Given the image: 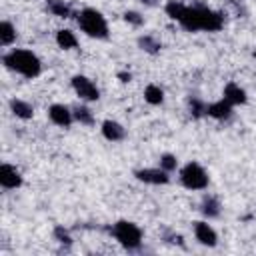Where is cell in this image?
Segmentation results:
<instances>
[{"label":"cell","instance_id":"6da1fadb","mask_svg":"<svg viewBox=\"0 0 256 256\" xmlns=\"http://www.w3.org/2000/svg\"><path fill=\"white\" fill-rule=\"evenodd\" d=\"M2 60L10 70H16L18 74H22L26 78H36L42 70L38 56L30 50H12V52L4 54Z\"/></svg>","mask_w":256,"mask_h":256},{"label":"cell","instance_id":"7a4b0ae2","mask_svg":"<svg viewBox=\"0 0 256 256\" xmlns=\"http://www.w3.org/2000/svg\"><path fill=\"white\" fill-rule=\"evenodd\" d=\"M78 24H80L82 32H86L90 38H106L108 36L106 18L94 8H84L78 14Z\"/></svg>","mask_w":256,"mask_h":256},{"label":"cell","instance_id":"3957f363","mask_svg":"<svg viewBox=\"0 0 256 256\" xmlns=\"http://www.w3.org/2000/svg\"><path fill=\"white\" fill-rule=\"evenodd\" d=\"M112 234L114 238L128 250H134L140 246L142 242V232L140 228L134 224V222H128V220H118L114 226H112Z\"/></svg>","mask_w":256,"mask_h":256},{"label":"cell","instance_id":"277c9868","mask_svg":"<svg viewBox=\"0 0 256 256\" xmlns=\"http://www.w3.org/2000/svg\"><path fill=\"white\" fill-rule=\"evenodd\" d=\"M180 182L188 190H204L208 186V174L198 162H188L180 170Z\"/></svg>","mask_w":256,"mask_h":256},{"label":"cell","instance_id":"5b68a950","mask_svg":"<svg viewBox=\"0 0 256 256\" xmlns=\"http://www.w3.org/2000/svg\"><path fill=\"white\" fill-rule=\"evenodd\" d=\"M72 88L76 90V94H78L82 100H90V102H94V100L100 98V92H98L96 84H94L90 78L82 76V74H76V76L72 78Z\"/></svg>","mask_w":256,"mask_h":256},{"label":"cell","instance_id":"8992f818","mask_svg":"<svg viewBox=\"0 0 256 256\" xmlns=\"http://www.w3.org/2000/svg\"><path fill=\"white\" fill-rule=\"evenodd\" d=\"M198 16H200V30H208V32H216L224 26V18L222 14L206 8V6H198Z\"/></svg>","mask_w":256,"mask_h":256},{"label":"cell","instance_id":"52a82bcc","mask_svg":"<svg viewBox=\"0 0 256 256\" xmlns=\"http://www.w3.org/2000/svg\"><path fill=\"white\" fill-rule=\"evenodd\" d=\"M134 176L146 184H166L170 180L164 168H142V170H136Z\"/></svg>","mask_w":256,"mask_h":256},{"label":"cell","instance_id":"ba28073f","mask_svg":"<svg viewBox=\"0 0 256 256\" xmlns=\"http://www.w3.org/2000/svg\"><path fill=\"white\" fill-rule=\"evenodd\" d=\"M194 234H196V240L204 246H216L218 242V236L208 222H194Z\"/></svg>","mask_w":256,"mask_h":256},{"label":"cell","instance_id":"9c48e42d","mask_svg":"<svg viewBox=\"0 0 256 256\" xmlns=\"http://www.w3.org/2000/svg\"><path fill=\"white\" fill-rule=\"evenodd\" d=\"M48 116H50V120L54 122V124H58V126H70V122H72V118H74V114L64 106V104H52L50 108H48Z\"/></svg>","mask_w":256,"mask_h":256},{"label":"cell","instance_id":"30bf717a","mask_svg":"<svg viewBox=\"0 0 256 256\" xmlns=\"http://www.w3.org/2000/svg\"><path fill=\"white\" fill-rule=\"evenodd\" d=\"M0 184L4 188H18L22 184V176H20V172L14 166L2 164L0 166Z\"/></svg>","mask_w":256,"mask_h":256},{"label":"cell","instance_id":"8fae6325","mask_svg":"<svg viewBox=\"0 0 256 256\" xmlns=\"http://www.w3.org/2000/svg\"><path fill=\"white\" fill-rule=\"evenodd\" d=\"M182 24V28H186L188 32H196L200 30V16H198V6H186L182 18L178 20Z\"/></svg>","mask_w":256,"mask_h":256},{"label":"cell","instance_id":"7c38bea8","mask_svg":"<svg viewBox=\"0 0 256 256\" xmlns=\"http://www.w3.org/2000/svg\"><path fill=\"white\" fill-rule=\"evenodd\" d=\"M206 114L216 118V120H226L230 118L232 114V104L228 100H218V102H212L210 106H206Z\"/></svg>","mask_w":256,"mask_h":256},{"label":"cell","instance_id":"4fadbf2b","mask_svg":"<svg viewBox=\"0 0 256 256\" xmlns=\"http://www.w3.org/2000/svg\"><path fill=\"white\" fill-rule=\"evenodd\" d=\"M102 134H104L106 140L118 142V140L124 138V128H122V124H118L114 120H104L102 122Z\"/></svg>","mask_w":256,"mask_h":256},{"label":"cell","instance_id":"5bb4252c","mask_svg":"<svg viewBox=\"0 0 256 256\" xmlns=\"http://www.w3.org/2000/svg\"><path fill=\"white\" fill-rule=\"evenodd\" d=\"M224 100H228L230 104H244L246 102V92L244 88H240L234 82H228L224 86Z\"/></svg>","mask_w":256,"mask_h":256},{"label":"cell","instance_id":"9a60e30c","mask_svg":"<svg viewBox=\"0 0 256 256\" xmlns=\"http://www.w3.org/2000/svg\"><path fill=\"white\" fill-rule=\"evenodd\" d=\"M10 110H12V114H14V116H18V118H22V120L32 118V114H34V108H32L28 102L18 100V98L10 100Z\"/></svg>","mask_w":256,"mask_h":256},{"label":"cell","instance_id":"2e32d148","mask_svg":"<svg viewBox=\"0 0 256 256\" xmlns=\"http://www.w3.org/2000/svg\"><path fill=\"white\" fill-rule=\"evenodd\" d=\"M200 212L206 216V218H216L220 214V202L218 198L214 196H204L202 198V204H200Z\"/></svg>","mask_w":256,"mask_h":256},{"label":"cell","instance_id":"e0dca14e","mask_svg":"<svg viewBox=\"0 0 256 256\" xmlns=\"http://www.w3.org/2000/svg\"><path fill=\"white\" fill-rule=\"evenodd\" d=\"M138 46H140L144 52H148V54H158L160 48H162V42L156 40L154 36L146 34V36H140V38H138Z\"/></svg>","mask_w":256,"mask_h":256},{"label":"cell","instance_id":"ac0fdd59","mask_svg":"<svg viewBox=\"0 0 256 256\" xmlns=\"http://www.w3.org/2000/svg\"><path fill=\"white\" fill-rule=\"evenodd\" d=\"M56 42H58V46L64 48V50H72V48H76V44H78L76 36H74L70 30H58V32H56Z\"/></svg>","mask_w":256,"mask_h":256},{"label":"cell","instance_id":"d6986e66","mask_svg":"<svg viewBox=\"0 0 256 256\" xmlns=\"http://www.w3.org/2000/svg\"><path fill=\"white\" fill-rule=\"evenodd\" d=\"M144 98H146V102H148V104L158 106V104H162V102H164V92H162V88H160V86H156V84H148V86H146V90H144Z\"/></svg>","mask_w":256,"mask_h":256},{"label":"cell","instance_id":"ffe728a7","mask_svg":"<svg viewBox=\"0 0 256 256\" xmlns=\"http://www.w3.org/2000/svg\"><path fill=\"white\" fill-rule=\"evenodd\" d=\"M48 4V10L54 14V16H60V18H70L72 16V10L68 4H64V0H46Z\"/></svg>","mask_w":256,"mask_h":256},{"label":"cell","instance_id":"44dd1931","mask_svg":"<svg viewBox=\"0 0 256 256\" xmlns=\"http://www.w3.org/2000/svg\"><path fill=\"white\" fill-rule=\"evenodd\" d=\"M14 40H16V30H14V26H12L8 20H4V22L0 24V42H2L4 46H10Z\"/></svg>","mask_w":256,"mask_h":256},{"label":"cell","instance_id":"7402d4cb","mask_svg":"<svg viewBox=\"0 0 256 256\" xmlns=\"http://www.w3.org/2000/svg\"><path fill=\"white\" fill-rule=\"evenodd\" d=\"M166 14L172 18V20H180L182 18V14H184V10H186V6L184 4H180V2H176V0H170L168 4H166Z\"/></svg>","mask_w":256,"mask_h":256},{"label":"cell","instance_id":"603a6c76","mask_svg":"<svg viewBox=\"0 0 256 256\" xmlns=\"http://www.w3.org/2000/svg\"><path fill=\"white\" fill-rule=\"evenodd\" d=\"M74 118H76L80 124H86V126H92V124H94V116H92V112H90L86 106H78V108L74 110Z\"/></svg>","mask_w":256,"mask_h":256},{"label":"cell","instance_id":"cb8c5ba5","mask_svg":"<svg viewBox=\"0 0 256 256\" xmlns=\"http://www.w3.org/2000/svg\"><path fill=\"white\" fill-rule=\"evenodd\" d=\"M188 110H190V114H192L194 118H200L202 114H206V106H204V102L198 100V98H190V100H188Z\"/></svg>","mask_w":256,"mask_h":256},{"label":"cell","instance_id":"d4e9b609","mask_svg":"<svg viewBox=\"0 0 256 256\" xmlns=\"http://www.w3.org/2000/svg\"><path fill=\"white\" fill-rule=\"evenodd\" d=\"M176 166H178L176 156H172V154H162V156H160V168H164L166 172L176 170Z\"/></svg>","mask_w":256,"mask_h":256},{"label":"cell","instance_id":"484cf974","mask_svg":"<svg viewBox=\"0 0 256 256\" xmlns=\"http://www.w3.org/2000/svg\"><path fill=\"white\" fill-rule=\"evenodd\" d=\"M54 238L60 242V244H66V246H70L72 244V238H70V234L62 228V226H56L54 228Z\"/></svg>","mask_w":256,"mask_h":256},{"label":"cell","instance_id":"4316f807","mask_svg":"<svg viewBox=\"0 0 256 256\" xmlns=\"http://www.w3.org/2000/svg\"><path fill=\"white\" fill-rule=\"evenodd\" d=\"M124 20H126V22H130L132 26H142V22H144V18H142L138 12H134V10L124 12Z\"/></svg>","mask_w":256,"mask_h":256},{"label":"cell","instance_id":"83f0119b","mask_svg":"<svg viewBox=\"0 0 256 256\" xmlns=\"http://www.w3.org/2000/svg\"><path fill=\"white\" fill-rule=\"evenodd\" d=\"M118 78H120L122 82H130L132 76H130V72H118Z\"/></svg>","mask_w":256,"mask_h":256},{"label":"cell","instance_id":"f1b7e54d","mask_svg":"<svg viewBox=\"0 0 256 256\" xmlns=\"http://www.w3.org/2000/svg\"><path fill=\"white\" fill-rule=\"evenodd\" d=\"M140 2H144L146 6H156L158 4V0H140Z\"/></svg>","mask_w":256,"mask_h":256},{"label":"cell","instance_id":"f546056e","mask_svg":"<svg viewBox=\"0 0 256 256\" xmlns=\"http://www.w3.org/2000/svg\"><path fill=\"white\" fill-rule=\"evenodd\" d=\"M254 56H256V50H254Z\"/></svg>","mask_w":256,"mask_h":256}]
</instances>
